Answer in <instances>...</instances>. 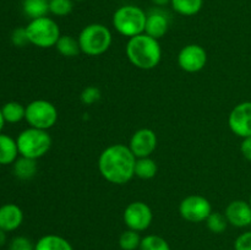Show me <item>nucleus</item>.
<instances>
[{
    "instance_id": "1",
    "label": "nucleus",
    "mask_w": 251,
    "mask_h": 250,
    "mask_svg": "<svg viewBox=\"0 0 251 250\" xmlns=\"http://www.w3.org/2000/svg\"><path fill=\"white\" fill-rule=\"evenodd\" d=\"M136 157L129 146L123 144L110 145L102 151L98 158V169L103 178L112 184L124 185L135 176Z\"/></svg>"
},
{
    "instance_id": "2",
    "label": "nucleus",
    "mask_w": 251,
    "mask_h": 250,
    "mask_svg": "<svg viewBox=\"0 0 251 250\" xmlns=\"http://www.w3.org/2000/svg\"><path fill=\"white\" fill-rule=\"evenodd\" d=\"M125 51L130 63L141 70H152L162 59V48L158 39L152 38L146 33L129 38Z\"/></svg>"
},
{
    "instance_id": "3",
    "label": "nucleus",
    "mask_w": 251,
    "mask_h": 250,
    "mask_svg": "<svg viewBox=\"0 0 251 250\" xmlns=\"http://www.w3.org/2000/svg\"><path fill=\"white\" fill-rule=\"evenodd\" d=\"M77 39L82 53L88 56H98L109 49L113 37L107 26L102 24H91L83 27Z\"/></svg>"
},
{
    "instance_id": "4",
    "label": "nucleus",
    "mask_w": 251,
    "mask_h": 250,
    "mask_svg": "<svg viewBox=\"0 0 251 250\" xmlns=\"http://www.w3.org/2000/svg\"><path fill=\"white\" fill-rule=\"evenodd\" d=\"M147 15L136 5H123L113 15V26L124 37L137 36L145 33Z\"/></svg>"
},
{
    "instance_id": "5",
    "label": "nucleus",
    "mask_w": 251,
    "mask_h": 250,
    "mask_svg": "<svg viewBox=\"0 0 251 250\" xmlns=\"http://www.w3.org/2000/svg\"><path fill=\"white\" fill-rule=\"evenodd\" d=\"M20 156L38 159L47 154L51 147V137L47 130L31 127L25 129L16 137Z\"/></svg>"
},
{
    "instance_id": "6",
    "label": "nucleus",
    "mask_w": 251,
    "mask_h": 250,
    "mask_svg": "<svg viewBox=\"0 0 251 250\" xmlns=\"http://www.w3.org/2000/svg\"><path fill=\"white\" fill-rule=\"evenodd\" d=\"M26 32L29 44L43 49L55 47L61 36L58 24L48 16L31 20L26 26Z\"/></svg>"
},
{
    "instance_id": "7",
    "label": "nucleus",
    "mask_w": 251,
    "mask_h": 250,
    "mask_svg": "<svg viewBox=\"0 0 251 250\" xmlns=\"http://www.w3.org/2000/svg\"><path fill=\"white\" fill-rule=\"evenodd\" d=\"M25 119L31 127L48 130L58 120V110L53 103L46 100H36L26 105Z\"/></svg>"
},
{
    "instance_id": "8",
    "label": "nucleus",
    "mask_w": 251,
    "mask_h": 250,
    "mask_svg": "<svg viewBox=\"0 0 251 250\" xmlns=\"http://www.w3.org/2000/svg\"><path fill=\"white\" fill-rule=\"evenodd\" d=\"M212 212L210 201L201 195H190L183 199L179 205V213L185 221L191 223L205 222Z\"/></svg>"
},
{
    "instance_id": "9",
    "label": "nucleus",
    "mask_w": 251,
    "mask_h": 250,
    "mask_svg": "<svg viewBox=\"0 0 251 250\" xmlns=\"http://www.w3.org/2000/svg\"><path fill=\"white\" fill-rule=\"evenodd\" d=\"M124 223L129 229L144 232L151 225L153 213L151 207L144 201H134L129 203L124 211Z\"/></svg>"
},
{
    "instance_id": "10",
    "label": "nucleus",
    "mask_w": 251,
    "mask_h": 250,
    "mask_svg": "<svg viewBox=\"0 0 251 250\" xmlns=\"http://www.w3.org/2000/svg\"><path fill=\"white\" fill-rule=\"evenodd\" d=\"M228 125L232 132L237 136H251V102H242L235 105L228 117Z\"/></svg>"
},
{
    "instance_id": "11",
    "label": "nucleus",
    "mask_w": 251,
    "mask_h": 250,
    "mask_svg": "<svg viewBox=\"0 0 251 250\" xmlns=\"http://www.w3.org/2000/svg\"><path fill=\"white\" fill-rule=\"evenodd\" d=\"M207 53L199 44H188L178 54V64L186 73H198L205 68Z\"/></svg>"
},
{
    "instance_id": "12",
    "label": "nucleus",
    "mask_w": 251,
    "mask_h": 250,
    "mask_svg": "<svg viewBox=\"0 0 251 250\" xmlns=\"http://www.w3.org/2000/svg\"><path fill=\"white\" fill-rule=\"evenodd\" d=\"M157 147V135L153 130L142 127L134 132L129 142V149L136 158L150 157Z\"/></svg>"
},
{
    "instance_id": "13",
    "label": "nucleus",
    "mask_w": 251,
    "mask_h": 250,
    "mask_svg": "<svg viewBox=\"0 0 251 250\" xmlns=\"http://www.w3.org/2000/svg\"><path fill=\"white\" fill-rule=\"evenodd\" d=\"M225 216L228 223L237 228L249 227L251 225V206L244 200H234L226 207Z\"/></svg>"
},
{
    "instance_id": "14",
    "label": "nucleus",
    "mask_w": 251,
    "mask_h": 250,
    "mask_svg": "<svg viewBox=\"0 0 251 250\" xmlns=\"http://www.w3.org/2000/svg\"><path fill=\"white\" fill-rule=\"evenodd\" d=\"M24 222V212L16 203H4L0 206V229L14 232Z\"/></svg>"
},
{
    "instance_id": "15",
    "label": "nucleus",
    "mask_w": 251,
    "mask_h": 250,
    "mask_svg": "<svg viewBox=\"0 0 251 250\" xmlns=\"http://www.w3.org/2000/svg\"><path fill=\"white\" fill-rule=\"evenodd\" d=\"M169 27V20L166 14L159 10H154L147 15L146 26H145V33L156 39H161L166 36Z\"/></svg>"
},
{
    "instance_id": "16",
    "label": "nucleus",
    "mask_w": 251,
    "mask_h": 250,
    "mask_svg": "<svg viewBox=\"0 0 251 250\" xmlns=\"http://www.w3.org/2000/svg\"><path fill=\"white\" fill-rule=\"evenodd\" d=\"M19 154L16 140L9 135L0 132V164L1 166L14 164V162L19 158Z\"/></svg>"
},
{
    "instance_id": "17",
    "label": "nucleus",
    "mask_w": 251,
    "mask_h": 250,
    "mask_svg": "<svg viewBox=\"0 0 251 250\" xmlns=\"http://www.w3.org/2000/svg\"><path fill=\"white\" fill-rule=\"evenodd\" d=\"M34 250H74L73 245L65 239L56 234H47L39 238L34 244Z\"/></svg>"
},
{
    "instance_id": "18",
    "label": "nucleus",
    "mask_w": 251,
    "mask_h": 250,
    "mask_svg": "<svg viewBox=\"0 0 251 250\" xmlns=\"http://www.w3.org/2000/svg\"><path fill=\"white\" fill-rule=\"evenodd\" d=\"M37 171H38L37 159L20 156L14 162V174L16 178L21 179V180L32 179L37 174Z\"/></svg>"
},
{
    "instance_id": "19",
    "label": "nucleus",
    "mask_w": 251,
    "mask_h": 250,
    "mask_svg": "<svg viewBox=\"0 0 251 250\" xmlns=\"http://www.w3.org/2000/svg\"><path fill=\"white\" fill-rule=\"evenodd\" d=\"M22 9L25 15L31 20L39 19L47 16L49 12V1L48 0H24Z\"/></svg>"
},
{
    "instance_id": "20",
    "label": "nucleus",
    "mask_w": 251,
    "mask_h": 250,
    "mask_svg": "<svg viewBox=\"0 0 251 250\" xmlns=\"http://www.w3.org/2000/svg\"><path fill=\"white\" fill-rule=\"evenodd\" d=\"M158 167L154 159L151 157H142V158H136L135 163V175L144 180H149L156 176Z\"/></svg>"
},
{
    "instance_id": "21",
    "label": "nucleus",
    "mask_w": 251,
    "mask_h": 250,
    "mask_svg": "<svg viewBox=\"0 0 251 250\" xmlns=\"http://www.w3.org/2000/svg\"><path fill=\"white\" fill-rule=\"evenodd\" d=\"M1 113L5 119V123L16 124V123H20L22 119H25L26 107H24L21 103L11 100V102H7L2 105Z\"/></svg>"
},
{
    "instance_id": "22",
    "label": "nucleus",
    "mask_w": 251,
    "mask_h": 250,
    "mask_svg": "<svg viewBox=\"0 0 251 250\" xmlns=\"http://www.w3.org/2000/svg\"><path fill=\"white\" fill-rule=\"evenodd\" d=\"M55 48L59 53L66 58H74L80 54L81 48L78 44V39L74 38L73 36H60L55 44Z\"/></svg>"
},
{
    "instance_id": "23",
    "label": "nucleus",
    "mask_w": 251,
    "mask_h": 250,
    "mask_svg": "<svg viewBox=\"0 0 251 250\" xmlns=\"http://www.w3.org/2000/svg\"><path fill=\"white\" fill-rule=\"evenodd\" d=\"M171 5L179 15L194 16L202 9L203 0H171Z\"/></svg>"
},
{
    "instance_id": "24",
    "label": "nucleus",
    "mask_w": 251,
    "mask_h": 250,
    "mask_svg": "<svg viewBox=\"0 0 251 250\" xmlns=\"http://www.w3.org/2000/svg\"><path fill=\"white\" fill-rule=\"evenodd\" d=\"M139 250H171V247L164 238L150 234L142 238Z\"/></svg>"
},
{
    "instance_id": "25",
    "label": "nucleus",
    "mask_w": 251,
    "mask_h": 250,
    "mask_svg": "<svg viewBox=\"0 0 251 250\" xmlns=\"http://www.w3.org/2000/svg\"><path fill=\"white\" fill-rule=\"evenodd\" d=\"M206 225H207L208 230H211L215 234H221V233L225 232L228 227V221L226 218V216L221 212H211V215L208 216L207 220L205 221Z\"/></svg>"
},
{
    "instance_id": "26",
    "label": "nucleus",
    "mask_w": 251,
    "mask_h": 250,
    "mask_svg": "<svg viewBox=\"0 0 251 250\" xmlns=\"http://www.w3.org/2000/svg\"><path fill=\"white\" fill-rule=\"evenodd\" d=\"M141 239L139 232L132 229H127L122 233L119 238V247L123 250H136L140 248Z\"/></svg>"
},
{
    "instance_id": "27",
    "label": "nucleus",
    "mask_w": 251,
    "mask_h": 250,
    "mask_svg": "<svg viewBox=\"0 0 251 250\" xmlns=\"http://www.w3.org/2000/svg\"><path fill=\"white\" fill-rule=\"evenodd\" d=\"M74 0H50L49 1V12L54 16H68L74 9Z\"/></svg>"
},
{
    "instance_id": "28",
    "label": "nucleus",
    "mask_w": 251,
    "mask_h": 250,
    "mask_svg": "<svg viewBox=\"0 0 251 250\" xmlns=\"http://www.w3.org/2000/svg\"><path fill=\"white\" fill-rule=\"evenodd\" d=\"M80 100L83 104L86 105H92L96 102L100 100V88L95 87V86H88L85 90L81 92Z\"/></svg>"
},
{
    "instance_id": "29",
    "label": "nucleus",
    "mask_w": 251,
    "mask_h": 250,
    "mask_svg": "<svg viewBox=\"0 0 251 250\" xmlns=\"http://www.w3.org/2000/svg\"><path fill=\"white\" fill-rule=\"evenodd\" d=\"M11 42L14 43V46L16 47H26L27 44H29L28 36H27L26 27H19V28L14 29L11 34Z\"/></svg>"
},
{
    "instance_id": "30",
    "label": "nucleus",
    "mask_w": 251,
    "mask_h": 250,
    "mask_svg": "<svg viewBox=\"0 0 251 250\" xmlns=\"http://www.w3.org/2000/svg\"><path fill=\"white\" fill-rule=\"evenodd\" d=\"M234 250H251V230L242 233L235 239Z\"/></svg>"
},
{
    "instance_id": "31",
    "label": "nucleus",
    "mask_w": 251,
    "mask_h": 250,
    "mask_svg": "<svg viewBox=\"0 0 251 250\" xmlns=\"http://www.w3.org/2000/svg\"><path fill=\"white\" fill-rule=\"evenodd\" d=\"M10 250H34V245L25 237H16L10 243Z\"/></svg>"
},
{
    "instance_id": "32",
    "label": "nucleus",
    "mask_w": 251,
    "mask_h": 250,
    "mask_svg": "<svg viewBox=\"0 0 251 250\" xmlns=\"http://www.w3.org/2000/svg\"><path fill=\"white\" fill-rule=\"evenodd\" d=\"M240 152L248 161H251V136L243 139L240 144Z\"/></svg>"
},
{
    "instance_id": "33",
    "label": "nucleus",
    "mask_w": 251,
    "mask_h": 250,
    "mask_svg": "<svg viewBox=\"0 0 251 250\" xmlns=\"http://www.w3.org/2000/svg\"><path fill=\"white\" fill-rule=\"evenodd\" d=\"M151 1L156 6H166V5L171 4V0H151Z\"/></svg>"
},
{
    "instance_id": "34",
    "label": "nucleus",
    "mask_w": 251,
    "mask_h": 250,
    "mask_svg": "<svg viewBox=\"0 0 251 250\" xmlns=\"http://www.w3.org/2000/svg\"><path fill=\"white\" fill-rule=\"evenodd\" d=\"M5 243H6V232L0 229V248L4 247Z\"/></svg>"
},
{
    "instance_id": "35",
    "label": "nucleus",
    "mask_w": 251,
    "mask_h": 250,
    "mask_svg": "<svg viewBox=\"0 0 251 250\" xmlns=\"http://www.w3.org/2000/svg\"><path fill=\"white\" fill-rule=\"evenodd\" d=\"M4 125H5V119H4V117H2L1 108H0V132H1L2 129H4Z\"/></svg>"
},
{
    "instance_id": "36",
    "label": "nucleus",
    "mask_w": 251,
    "mask_h": 250,
    "mask_svg": "<svg viewBox=\"0 0 251 250\" xmlns=\"http://www.w3.org/2000/svg\"><path fill=\"white\" fill-rule=\"evenodd\" d=\"M249 203H250V206H251V194H250V199H249Z\"/></svg>"
},
{
    "instance_id": "37",
    "label": "nucleus",
    "mask_w": 251,
    "mask_h": 250,
    "mask_svg": "<svg viewBox=\"0 0 251 250\" xmlns=\"http://www.w3.org/2000/svg\"><path fill=\"white\" fill-rule=\"evenodd\" d=\"M74 1H85V0H74Z\"/></svg>"
},
{
    "instance_id": "38",
    "label": "nucleus",
    "mask_w": 251,
    "mask_h": 250,
    "mask_svg": "<svg viewBox=\"0 0 251 250\" xmlns=\"http://www.w3.org/2000/svg\"><path fill=\"white\" fill-rule=\"evenodd\" d=\"M48 1H50V0H48Z\"/></svg>"
},
{
    "instance_id": "39",
    "label": "nucleus",
    "mask_w": 251,
    "mask_h": 250,
    "mask_svg": "<svg viewBox=\"0 0 251 250\" xmlns=\"http://www.w3.org/2000/svg\"><path fill=\"white\" fill-rule=\"evenodd\" d=\"M250 227H251V225H250Z\"/></svg>"
}]
</instances>
